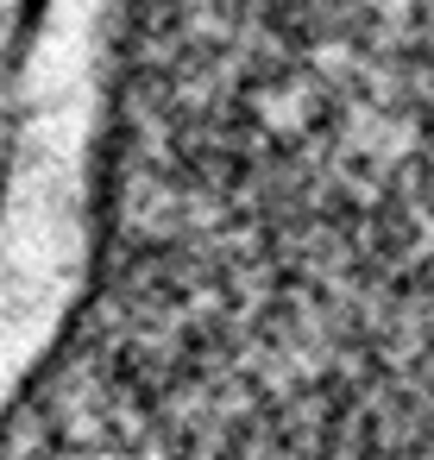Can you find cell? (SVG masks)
Instances as JSON below:
<instances>
[{"label": "cell", "mask_w": 434, "mask_h": 460, "mask_svg": "<svg viewBox=\"0 0 434 460\" xmlns=\"http://www.w3.org/2000/svg\"><path fill=\"white\" fill-rule=\"evenodd\" d=\"M0 460H434V0H120Z\"/></svg>", "instance_id": "cell-1"}]
</instances>
